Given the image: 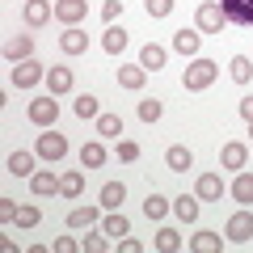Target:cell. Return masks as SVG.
Instances as JSON below:
<instances>
[{
    "label": "cell",
    "instance_id": "7",
    "mask_svg": "<svg viewBox=\"0 0 253 253\" xmlns=\"http://www.w3.org/2000/svg\"><path fill=\"white\" fill-rule=\"evenodd\" d=\"M51 17H55V4H51V0H26V4H21V21H26L30 30H42Z\"/></svg>",
    "mask_w": 253,
    "mask_h": 253
},
{
    "label": "cell",
    "instance_id": "27",
    "mask_svg": "<svg viewBox=\"0 0 253 253\" xmlns=\"http://www.w3.org/2000/svg\"><path fill=\"white\" fill-rule=\"evenodd\" d=\"M97 219H101L97 207H72L68 211V228H93Z\"/></svg>",
    "mask_w": 253,
    "mask_h": 253
},
{
    "label": "cell",
    "instance_id": "42",
    "mask_svg": "<svg viewBox=\"0 0 253 253\" xmlns=\"http://www.w3.org/2000/svg\"><path fill=\"white\" fill-rule=\"evenodd\" d=\"M17 219V207H13V199H0V224H13Z\"/></svg>",
    "mask_w": 253,
    "mask_h": 253
},
{
    "label": "cell",
    "instance_id": "33",
    "mask_svg": "<svg viewBox=\"0 0 253 253\" xmlns=\"http://www.w3.org/2000/svg\"><path fill=\"white\" fill-rule=\"evenodd\" d=\"M72 114H76V118H97L101 106H97V97H93V93H81V97L72 101Z\"/></svg>",
    "mask_w": 253,
    "mask_h": 253
},
{
    "label": "cell",
    "instance_id": "3",
    "mask_svg": "<svg viewBox=\"0 0 253 253\" xmlns=\"http://www.w3.org/2000/svg\"><path fill=\"white\" fill-rule=\"evenodd\" d=\"M9 81H13V89H34V84L46 81V68L38 59H21V63H13Z\"/></svg>",
    "mask_w": 253,
    "mask_h": 253
},
{
    "label": "cell",
    "instance_id": "4",
    "mask_svg": "<svg viewBox=\"0 0 253 253\" xmlns=\"http://www.w3.org/2000/svg\"><path fill=\"white\" fill-rule=\"evenodd\" d=\"M224 236H228L232 245H245V241H253V211H249V207L232 211V215H228V224H224Z\"/></svg>",
    "mask_w": 253,
    "mask_h": 253
},
{
    "label": "cell",
    "instance_id": "36",
    "mask_svg": "<svg viewBox=\"0 0 253 253\" xmlns=\"http://www.w3.org/2000/svg\"><path fill=\"white\" fill-rule=\"evenodd\" d=\"M81 249L84 253H106L110 241H106V232H93V236H84V241H81Z\"/></svg>",
    "mask_w": 253,
    "mask_h": 253
},
{
    "label": "cell",
    "instance_id": "25",
    "mask_svg": "<svg viewBox=\"0 0 253 253\" xmlns=\"http://www.w3.org/2000/svg\"><path fill=\"white\" fill-rule=\"evenodd\" d=\"M101 232H106V236H114V241H123V236L131 232V224H126V215H123V211H110V215L101 219Z\"/></svg>",
    "mask_w": 253,
    "mask_h": 253
},
{
    "label": "cell",
    "instance_id": "32",
    "mask_svg": "<svg viewBox=\"0 0 253 253\" xmlns=\"http://www.w3.org/2000/svg\"><path fill=\"white\" fill-rule=\"evenodd\" d=\"M101 46H106L110 55H123V51H126V30H123V26H110L106 38H101Z\"/></svg>",
    "mask_w": 253,
    "mask_h": 253
},
{
    "label": "cell",
    "instance_id": "31",
    "mask_svg": "<svg viewBox=\"0 0 253 253\" xmlns=\"http://www.w3.org/2000/svg\"><path fill=\"white\" fill-rule=\"evenodd\" d=\"M144 215H148V219H165V215H169V199L152 190V194L144 199Z\"/></svg>",
    "mask_w": 253,
    "mask_h": 253
},
{
    "label": "cell",
    "instance_id": "12",
    "mask_svg": "<svg viewBox=\"0 0 253 253\" xmlns=\"http://www.w3.org/2000/svg\"><path fill=\"white\" fill-rule=\"evenodd\" d=\"M59 51L63 55H84V51H89V34H84L81 26H68L59 34Z\"/></svg>",
    "mask_w": 253,
    "mask_h": 253
},
{
    "label": "cell",
    "instance_id": "43",
    "mask_svg": "<svg viewBox=\"0 0 253 253\" xmlns=\"http://www.w3.org/2000/svg\"><path fill=\"white\" fill-rule=\"evenodd\" d=\"M118 249H123V253H144V245H139L135 236H123V241H118Z\"/></svg>",
    "mask_w": 253,
    "mask_h": 253
},
{
    "label": "cell",
    "instance_id": "22",
    "mask_svg": "<svg viewBox=\"0 0 253 253\" xmlns=\"http://www.w3.org/2000/svg\"><path fill=\"white\" fill-rule=\"evenodd\" d=\"M106 165V144L101 139H93V144L81 148V169H101Z\"/></svg>",
    "mask_w": 253,
    "mask_h": 253
},
{
    "label": "cell",
    "instance_id": "45",
    "mask_svg": "<svg viewBox=\"0 0 253 253\" xmlns=\"http://www.w3.org/2000/svg\"><path fill=\"white\" fill-rule=\"evenodd\" d=\"M249 135H253V123H249Z\"/></svg>",
    "mask_w": 253,
    "mask_h": 253
},
{
    "label": "cell",
    "instance_id": "20",
    "mask_svg": "<svg viewBox=\"0 0 253 253\" xmlns=\"http://www.w3.org/2000/svg\"><path fill=\"white\" fill-rule=\"evenodd\" d=\"M165 165H169V169H173V173H186V169H190V165H194V152H190V148H186V144H173V148H169V152H165Z\"/></svg>",
    "mask_w": 253,
    "mask_h": 253
},
{
    "label": "cell",
    "instance_id": "28",
    "mask_svg": "<svg viewBox=\"0 0 253 253\" xmlns=\"http://www.w3.org/2000/svg\"><path fill=\"white\" fill-rule=\"evenodd\" d=\"M165 59H169V51H165V46H156V42H148L144 51H139V63H144L148 72H156V68H165Z\"/></svg>",
    "mask_w": 253,
    "mask_h": 253
},
{
    "label": "cell",
    "instance_id": "29",
    "mask_svg": "<svg viewBox=\"0 0 253 253\" xmlns=\"http://www.w3.org/2000/svg\"><path fill=\"white\" fill-rule=\"evenodd\" d=\"M190 249H194V253H219V249H224V236H219V232H199L194 241H190Z\"/></svg>",
    "mask_w": 253,
    "mask_h": 253
},
{
    "label": "cell",
    "instance_id": "41",
    "mask_svg": "<svg viewBox=\"0 0 253 253\" xmlns=\"http://www.w3.org/2000/svg\"><path fill=\"white\" fill-rule=\"evenodd\" d=\"M101 17H106L110 26H114V21L123 17V0H106V9H101Z\"/></svg>",
    "mask_w": 253,
    "mask_h": 253
},
{
    "label": "cell",
    "instance_id": "16",
    "mask_svg": "<svg viewBox=\"0 0 253 253\" xmlns=\"http://www.w3.org/2000/svg\"><path fill=\"white\" fill-rule=\"evenodd\" d=\"M30 190H34V199H51V194H59V177L51 169H38L30 177Z\"/></svg>",
    "mask_w": 253,
    "mask_h": 253
},
{
    "label": "cell",
    "instance_id": "44",
    "mask_svg": "<svg viewBox=\"0 0 253 253\" xmlns=\"http://www.w3.org/2000/svg\"><path fill=\"white\" fill-rule=\"evenodd\" d=\"M241 118H245V123H253V97L241 101Z\"/></svg>",
    "mask_w": 253,
    "mask_h": 253
},
{
    "label": "cell",
    "instance_id": "15",
    "mask_svg": "<svg viewBox=\"0 0 253 253\" xmlns=\"http://www.w3.org/2000/svg\"><path fill=\"white\" fill-rule=\"evenodd\" d=\"M173 51L194 59V55L203 51V34H199V30H177V34H173Z\"/></svg>",
    "mask_w": 253,
    "mask_h": 253
},
{
    "label": "cell",
    "instance_id": "34",
    "mask_svg": "<svg viewBox=\"0 0 253 253\" xmlns=\"http://www.w3.org/2000/svg\"><path fill=\"white\" fill-rule=\"evenodd\" d=\"M156 249H161V253H177V249H181L177 228H161V232H156Z\"/></svg>",
    "mask_w": 253,
    "mask_h": 253
},
{
    "label": "cell",
    "instance_id": "1",
    "mask_svg": "<svg viewBox=\"0 0 253 253\" xmlns=\"http://www.w3.org/2000/svg\"><path fill=\"white\" fill-rule=\"evenodd\" d=\"M215 76H219V63L194 55V59L186 63V72H181V89H186V93H203V89H211V84H215Z\"/></svg>",
    "mask_w": 253,
    "mask_h": 253
},
{
    "label": "cell",
    "instance_id": "24",
    "mask_svg": "<svg viewBox=\"0 0 253 253\" xmlns=\"http://www.w3.org/2000/svg\"><path fill=\"white\" fill-rule=\"evenodd\" d=\"M228 76H232L236 84H249V81H253V59H249V55H232V63H228Z\"/></svg>",
    "mask_w": 253,
    "mask_h": 253
},
{
    "label": "cell",
    "instance_id": "2",
    "mask_svg": "<svg viewBox=\"0 0 253 253\" xmlns=\"http://www.w3.org/2000/svg\"><path fill=\"white\" fill-rule=\"evenodd\" d=\"M194 26H199V34H219V30H228V17L215 0H203L194 9Z\"/></svg>",
    "mask_w": 253,
    "mask_h": 253
},
{
    "label": "cell",
    "instance_id": "14",
    "mask_svg": "<svg viewBox=\"0 0 253 253\" xmlns=\"http://www.w3.org/2000/svg\"><path fill=\"white\" fill-rule=\"evenodd\" d=\"M144 81H148V68H144V63H123V68H118V84H123V89L139 93V89H144Z\"/></svg>",
    "mask_w": 253,
    "mask_h": 253
},
{
    "label": "cell",
    "instance_id": "8",
    "mask_svg": "<svg viewBox=\"0 0 253 253\" xmlns=\"http://www.w3.org/2000/svg\"><path fill=\"white\" fill-rule=\"evenodd\" d=\"M34 152L42 156V161H63V156H68V139H63L59 131H51V126H46V135H38Z\"/></svg>",
    "mask_w": 253,
    "mask_h": 253
},
{
    "label": "cell",
    "instance_id": "10",
    "mask_svg": "<svg viewBox=\"0 0 253 253\" xmlns=\"http://www.w3.org/2000/svg\"><path fill=\"white\" fill-rule=\"evenodd\" d=\"M219 165H224V169H236V173H241L245 165H249V148H245L241 139H228V144L219 148Z\"/></svg>",
    "mask_w": 253,
    "mask_h": 253
},
{
    "label": "cell",
    "instance_id": "18",
    "mask_svg": "<svg viewBox=\"0 0 253 253\" xmlns=\"http://www.w3.org/2000/svg\"><path fill=\"white\" fill-rule=\"evenodd\" d=\"M59 194H63V199H81V194H84V173L81 169L59 173Z\"/></svg>",
    "mask_w": 253,
    "mask_h": 253
},
{
    "label": "cell",
    "instance_id": "23",
    "mask_svg": "<svg viewBox=\"0 0 253 253\" xmlns=\"http://www.w3.org/2000/svg\"><path fill=\"white\" fill-rule=\"evenodd\" d=\"M123 199H126V186H123V181H106V186H101V207H106V211H118V207H123Z\"/></svg>",
    "mask_w": 253,
    "mask_h": 253
},
{
    "label": "cell",
    "instance_id": "40",
    "mask_svg": "<svg viewBox=\"0 0 253 253\" xmlns=\"http://www.w3.org/2000/svg\"><path fill=\"white\" fill-rule=\"evenodd\" d=\"M51 249H55V253H76V249H81V241H76V236H55Z\"/></svg>",
    "mask_w": 253,
    "mask_h": 253
},
{
    "label": "cell",
    "instance_id": "30",
    "mask_svg": "<svg viewBox=\"0 0 253 253\" xmlns=\"http://www.w3.org/2000/svg\"><path fill=\"white\" fill-rule=\"evenodd\" d=\"M97 135L118 139L123 135V114H97Z\"/></svg>",
    "mask_w": 253,
    "mask_h": 253
},
{
    "label": "cell",
    "instance_id": "17",
    "mask_svg": "<svg viewBox=\"0 0 253 253\" xmlns=\"http://www.w3.org/2000/svg\"><path fill=\"white\" fill-rule=\"evenodd\" d=\"M30 55H34V38L30 34H17V38L4 42V59L9 63H21V59H30Z\"/></svg>",
    "mask_w": 253,
    "mask_h": 253
},
{
    "label": "cell",
    "instance_id": "9",
    "mask_svg": "<svg viewBox=\"0 0 253 253\" xmlns=\"http://www.w3.org/2000/svg\"><path fill=\"white\" fill-rule=\"evenodd\" d=\"M84 17H89V4H84V0H55V21H63V26H81Z\"/></svg>",
    "mask_w": 253,
    "mask_h": 253
},
{
    "label": "cell",
    "instance_id": "19",
    "mask_svg": "<svg viewBox=\"0 0 253 253\" xmlns=\"http://www.w3.org/2000/svg\"><path fill=\"white\" fill-rule=\"evenodd\" d=\"M4 169H9L13 177H34V152H9Z\"/></svg>",
    "mask_w": 253,
    "mask_h": 253
},
{
    "label": "cell",
    "instance_id": "11",
    "mask_svg": "<svg viewBox=\"0 0 253 253\" xmlns=\"http://www.w3.org/2000/svg\"><path fill=\"white\" fill-rule=\"evenodd\" d=\"M224 181H219V173H199V186H194V194H199L203 203H219L224 199Z\"/></svg>",
    "mask_w": 253,
    "mask_h": 253
},
{
    "label": "cell",
    "instance_id": "21",
    "mask_svg": "<svg viewBox=\"0 0 253 253\" xmlns=\"http://www.w3.org/2000/svg\"><path fill=\"white\" fill-rule=\"evenodd\" d=\"M173 215H177L181 224H194V219H199V194H181V199H173Z\"/></svg>",
    "mask_w": 253,
    "mask_h": 253
},
{
    "label": "cell",
    "instance_id": "39",
    "mask_svg": "<svg viewBox=\"0 0 253 253\" xmlns=\"http://www.w3.org/2000/svg\"><path fill=\"white\" fill-rule=\"evenodd\" d=\"M139 118H144V123H156V118H161V101H156V97L139 101Z\"/></svg>",
    "mask_w": 253,
    "mask_h": 253
},
{
    "label": "cell",
    "instance_id": "35",
    "mask_svg": "<svg viewBox=\"0 0 253 253\" xmlns=\"http://www.w3.org/2000/svg\"><path fill=\"white\" fill-rule=\"evenodd\" d=\"M38 219H42V211L26 203V207H17V219H13V224H17V228H38Z\"/></svg>",
    "mask_w": 253,
    "mask_h": 253
},
{
    "label": "cell",
    "instance_id": "6",
    "mask_svg": "<svg viewBox=\"0 0 253 253\" xmlns=\"http://www.w3.org/2000/svg\"><path fill=\"white\" fill-rule=\"evenodd\" d=\"M228 26H241V30H253V0H219Z\"/></svg>",
    "mask_w": 253,
    "mask_h": 253
},
{
    "label": "cell",
    "instance_id": "5",
    "mask_svg": "<svg viewBox=\"0 0 253 253\" xmlns=\"http://www.w3.org/2000/svg\"><path fill=\"white\" fill-rule=\"evenodd\" d=\"M55 118H59V101H55V93L30 101V123H34V126H55Z\"/></svg>",
    "mask_w": 253,
    "mask_h": 253
},
{
    "label": "cell",
    "instance_id": "13",
    "mask_svg": "<svg viewBox=\"0 0 253 253\" xmlns=\"http://www.w3.org/2000/svg\"><path fill=\"white\" fill-rule=\"evenodd\" d=\"M72 84H76V76H72V68H63V63H55V68H46V89L59 97V93H72Z\"/></svg>",
    "mask_w": 253,
    "mask_h": 253
},
{
    "label": "cell",
    "instance_id": "37",
    "mask_svg": "<svg viewBox=\"0 0 253 253\" xmlns=\"http://www.w3.org/2000/svg\"><path fill=\"white\" fill-rule=\"evenodd\" d=\"M118 161H126V165L139 161V144L135 139H118Z\"/></svg>",
    "mask_w": 253,
    "mask_h": 253
},
{
    "label": "cell",
    "instance_id": "38",
    "mask_svg": "<svg viewBox=\"0 0 253 253\" xmlns=\"http://www.w3.org/2000/svg\"><path fill=\"white\" fill-rule=\"evenodd\" d=\"M144 9H148V17H169L173 0H144Z\"/></svg>",
    "mask_w": 253,
    "mask_h": 253
},
{
    "label": "cell",
    "instance_id": "26",
    "mask_svg": "<svg viewBox=\"0 0 253 253\" xmlns=\"http://www.w3.org/2000/svg\"><path fill=\"white\" fill-rule=\"evenodd\" d=\"M232 199L236 203H245V207H253V173H236V181H232Z\"/></svg>",
    "mask_w": 253,
    "mask_h": 253
}]
</instances>
